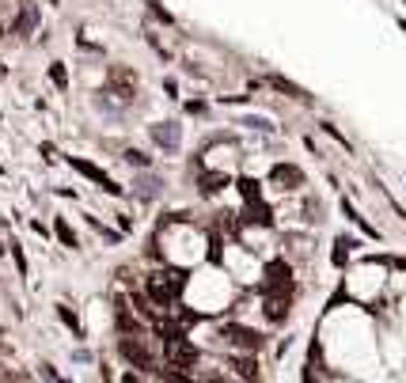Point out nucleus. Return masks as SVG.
<instances>
[{
	"mask_svg": "<svg viewBox=\"0 0 406 383\" xmlns=\"http://www.w3.org/2000/svg\"><path fill=\"white\" fill-rule=\"evenodd\" d=\"M182 289H186L182 270H156V273H148V281H145V292L156 308H171V304L182 296Z\"/></svg>",
	"mask_w": 406,
	"mask_h": 383,
	"instance_id": "f257e3e1",
	"label": "nucleus"
},
{
	"mask_svg": "<svg viewBox=\"0 0 406 383\" xmlns=\"http://www.w3.org/2000/svg\"><path fill=\"white\" fill-rule=\"evenodd\" d=\"M163 360H168V368L194 372V365H197V345L190 342V338H182V334H171V338H163Z\"/></svg>",
	"mask_w": 406,
	"mask_h": 383,
	"instance_id": "f03ea898",
	"label": "nucleus"
},
{
	"mask_svg": "<svg viewBox=\"0 0 406 383\" xmlns=\"http://www.w3.org/2000/svg\"><path fill=\"white\" fill-rule=\"evenodd\" d=\"M118 349H122V357H126L133 368H152V372H156V360H152V353L145 349V342H141L137 334H129V331H126V338L118 342Z\"/></svg>",
	"mask_w": 406,
	"mask_h": 383,
	"instance_id": "7ed1b4c3",
	"label": "nucleus"
},
{
	"mask_svg": "<svg viewBox=\"0 0 406 383\" xmlns=\"http://www.w3.org/2000/svg\"><path fill=\"white\" fill-rule=\"evenodd\" d=\"M221 338H224L228 345H236V349H251V353L262 345V334L258 331H247V326H236V323H228L224 331H221Z\"/></svg>",
	"mask_w": 406,
	"mask_h": 383,
	"instance_id": "20e7f679",
	"label": "nucleus"
},
{
	"mask_svg": "<svg viewBox=\"0 0 406 383\" xmlns=\"http://www.w3.org/2000/svg\"><path fill=\"white\" fill-rule=\"evenodd\" d=\"M289 284H292L289 262H270L266 277H262V289H266V292H289Z\"/></svg>",
	"mask_w": 406,
	"mask_h": 383,
	"instance_id": "39448f33",
	"label": "nucleus"
},
{
	"mask_svg": "<svg viewBox=\"0 0 406 383\" xmlns=\"http://www.w3.org/2000/svg\"><path fill=\"white\" fill-rule=\"evenodd\" d=\"M72 167L80 171L84 179H92V182H99V186H103L106 194H122V186H118V182L111 179V174H103V171H99V167H92V163H87V160H72Z\"/></svg>",
	"mask_w": 406,
	"mask_h": 383,
	"instance_id": "423d86ee",
	"label": "nucleus"
},
{
	"mask_svg": "<svg viewBox=\"0 0 406 383\" xmlns=\"http://www.w3.org/2000/svg\"><path fill=\"white\" fill-rule=\"evenodd\" d=\"M273 182H278L281 190H296V186L304 182V174H300V167H292V163H278V167H273Z\"/></svg>",
	"mask_w": 406,
	"mask_h": 383,
	"instance_id": "0eeeda50",
	"label": "nucleus"
},
{
	"mask_svg": "<svg viewBox=\"0 0 406 383\" xmlns=\"http://www.w3.org/2000/svg\"><path fill=\"white\" fill-rule=\"evenodd\" d=\"M285 315H289V292H270V296H266V319L281 323Z\"/></svg>",
	"mask_w": 406,
	"mask_h": 383,
	"instance_id": "6e6552de",
	"label": "nucleus"
},
{
	"mask_svg": "<svg viewBox=\"0 0 406 383\" xmlns=\"http://www.w3.org/2000/svg\"><path fill=\"white\" fill-rule=\"evenodd\" d=\"M243 224H258V228H270L273 224V213L262 205V198L247 201V213H243Z\"/></svg>",
	"mask_w": 406,
	"mask_h": 383,
	"instance_id": "1a4fd4ad",
	"label": "nucleus"
},
{
	"mask_svg": "<svg viewBox=\"0 0 406 383\" xmlns=\"http://www.w3.org/2000/svg\"><path fill=\"white\" fill-rule=\"evenodd\" d=\"M152 140H156L160 148H179V129H175L171 122H163V126H152Z\"/></svg>",
	"mask_w": 406,
	"mask_h": 383,
	"instance_id": "9d476101",
	"label": "nucleus"
},
{
	"mask_svg": "<svg viewBox=\"0 0 406 383\" xmlns=\"http://www.w3.org/2000/svg\"><path fill=\"white\" fill-rule=\"evenodd\" d=\"M224 186H228V179H224V174H216V171L202 174V194H205V198H216V194H221Z\"/></svg>",
	"mask_w": 406,
	"mask_h": 383,
	"instance_id": "9b49d317",
	"label": "nucleus"
},
{
	"mask_svg": "<svg viewBox=\"0 0 406 383\" xmlns=\"http://www.w3.org/2000/svg\"><path fill=\"white\" fill-rule=\"evenodd\" d=\"M232 368H236L239 379H258V360L255 357H236Z\"/></svg>",
	"mask_w": 406,
	"mask_h": 383,
	"instance_id": "f8f14e48",
	"label": "nucleus"
},
{
	"mask_svg": "<svg viewBox=\"0 0 406 383\" xmlns=\"http://www.w3.org/2000/svg\"><path fill=\"white\" fill-rule=\"evenodd\" d=\"M236 186H239V194H243L247 201L262 198V186H258V179H251V174H243V179H236Z\"/></svg>",
	"mask_w": 406,
	"mask_h": 383,
	"instance_id": "ddd939ff",
	"label": "nucleus"
},
{
	"mask_svg": "<svg viewBox=\"0 0 406 383\" xmlns=\"http://www.w3.org/2000/svg\"><path fill=\"white\" fill-rule=\"evenodd\" d=\"M57 315H61V323L69 326V331H72L76 338H84V326H80V319H76V315H72L69 308H65V304H57Z\"/></svg>",
	"mask_w": 406,
	"mask_h": 383,
	"instance_id": "4468645a",
	"label": "nucleus"
},
{
	"mask_svg": "<svg viewBox=\"0 0 406 383\" xmlns=\"http://www.w3.org/2000/svg\"><path fill=\"white\" fill-rule=\"evenodd\" d=\"M50 80L57 84V87L69 84V76H65V65H61V61H53V65H50Z\"/></svg>",
	"mask_w": 406,
	"mask_h": 383,
	"instance_id": "2eb2a0df",
	"label": "nucleus"
},
{
	"mask_svg": "<svg viewBox=\"0 0 406 383\" xmlns=\"http://www.w3.org/2000/svg\"><path fill=\"white\" fill-rule=\"evenodd\" d=\"M349 247H353V243H349V239H338V243H334V262H338V266H346V258H349Z\"/></svg>",
	"mask_w": 406,
	"mask_h": 383,
	"instance_id": "dca6fc26",
	"label": "nucleus"
},
{
	"mask_svg": "<svg viewBox=\"0 0 406 383\" xmlns=\"http://www.w3.org/2000/svg\"><path fill=\"white\" fill-rule=\"evenodd\" d=\"M57 239H61L65 247H76V235H72V228L65 224V221H57Z\"/></svg>",
	"mask_w": 406,
	"mask_h": 383,
	"instance_id": "f3484780",
	"label": "nucleus"
},
{
	"mask_svg": "<svg viewBox=\"0 0 406 383\" xmlns=\"http://www.w3.org/2000/svg\"><path fill=\"white\" fill-rule=\"evenodd\" d=\"M31 27H35V8H27V12L19 16V27H16V30H23V35H27Z\"/></svg>",
	"mask_w": 406,
	"mask_h": 383,
	"instance_id": "a211bd4d",
	"label": "nucleus"
},
{
	"mask_svg": "<svg viewBox=\"0 0 406 383\" xmlns=\"http://www.w3.org/2000/svg\"><path fill=\"white\" fill-rule=\"evenodd\" d=\"M129 163H137V167H148V156H141V152H126Z\"/></svg>",
	"mask_w": 406,
	"mask_h": 383,
	"instance_id": "6ab92c4d",
	"label": "nucleus"
},
{
	"mask_svg": "<svg viewBox=\"0 0 406 383\" xmlns=\"http://www.w3.org/2000/svg\"><path fill=\"white\" fill-rule=\"evenodd\" d=\"M12 255H16V266H19V273H27V262H23V250H19L16 243H12Z\"/></svg>",
	"mask_w": 406,
	"mask_h": 383,
	"instance_id": "aec40b11",
	"label": "nucleus"
},
{
	"mask_svg": "<svg viewBox=\"0 0 406 383\" xmlns=\"http://www.w3.org/2000/svg\"><path fill=\"white\" fill-rule=\"evenodd\" d=\"M0 38H4V23H0Z\"/></svg>",
	"mask_w": 406,
	"mask_h": 383,
	"instance_id": "412c9836",
	"label": "nucleus"
},
{
	"mask_svg": "<svg viewBox=\"0 0 406 383\" xmlns=\"http://www.w3.org/2000/svg\"><path fill=\"white\" fill-rule=\"evenodd\" d=\"M50 4H57V0H50Z\"/></svg>",
	"mask_w": 406,
	"mask_h": 383,
	"instance_id": "4be33fe9",
	"label": "nucleus"
}]
</instances>
